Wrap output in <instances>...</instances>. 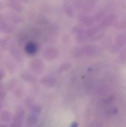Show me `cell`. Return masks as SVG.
<instances>
[{
    "instance_id": "cell-1",
    "label": "cell",
    "mask_w": 126,
    "mask_h": 127,
    "mask_svg": "<svg viewBox=\"0 0 126 127\" xmlns=\"http://www.w3.org/2000/svg\"><path fill=\"white\" fill-rule=\"evenodd\" d=\"M23 115L24 113L22 111L18 112L16 113V116L14 117L13 124H11V127H21L23 121Z\"/></svg>"
},
{
    "instance_id": "cell-2",
    "label": "cell",
    "mask_w": 126,
    "mask_h": 127,
    "mask_svg": "<svg viewBox=\"0 0 126 127\" xmlns=\"http://www.w3.org/2000/svg\"><path fill=\"white\" fill-rule=\"evenodd\" d=\"M25 51L28 54H35L37 51V45L34 42H29L25 47Z\"/></svg>"
},
{
    "instance_id": "cell-3",
    "label": "cell",
    "mask_w": 126,
    "mask_h": 127,
    "mask_svg": "<svg viewBox=\"0 0 126 127\" xmlns=\"http://www.w3.org/2000/svg\"><path fill=\"white\" fill-rule=\"evenodd\" d=\"M42 80L41 81L42 83H43L45 86H53V84H55L56 83V78L55 77H45L43 79H42Z\"/></svg>"
},
{
    "instance_id": "cell-4",
    "label": "cell",
    "mask_w": 126,
    "mask_h": 127,
    "mask_svg": "<svg viewBox=\"0 0 126 127\" xmlns=\"http://www.w3.org/2000/svg\"><path fill=\"white\" fill-rule=\"evenodd\" d=\"M1 120L3 121V122H7V121H10V119H11V116H10V114L8 112H2L1 114V117H0Z\"/></svg>"
},
{
    "instance_id": "cell-5",
    "label": "cell",
    "mask_w": 126,
    "mask_h": 127,
    "mask_svg": "<svg viewBox=\"0 0 126 127\" xmlns=\"http://www.w3.org/2000/svg\"><path fill=\"white\" fill-rule=\"evenodd\" d=\"M3 76H4V74H3V73H2V72H1V71H0V80H1V79H2Z\"/></svg>"
},
{
    "instance_id": "cell-6",
    "label": "cell",
    "mask_w": 126,
    "mask_h": 127,
    "mask_svg": "<svg viewBox=\"0 0 126 127\" xmlns=\"http://www.w3.org/2000/svg\"><path fill=\"white\" fill-rule=\"evenodd\" d=\"M1 92H0V100H1L2 99H3V97H4V95H1Z\"/></svg>"
},
{
    "instance_id": "cell-7",
    "label": "cell",
    "mask_w": 126,
    "mask_h": 127,
    "mask_svg": "<svg viewBox=\"0 0 126 127\" xmlns=\"http://www.w3.org/2000/svg\"><path fill=\"white\" fill-rule=\"evenodd\" d=\"M0 127H6L5 125H1V126H0Z\"/></svg>"
},
{
    "instance_id": "cell-8",
    "label": "cell",
    "mask_w": 126,
    "mask_h": 127,
    "mask_svg": "<svg viewBox=\"0 0 126 127\" xmlns=\"http://www.w3.org/2000/svg\"><path fill=\"white\" fill-rule=\"evenodd\" d=\"M38 127H42V125H40V126H39Z\"/></svg>"
}]
</instances>
